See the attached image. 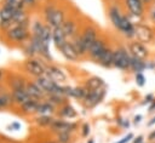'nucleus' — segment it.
<instances>
[{
	"mask_svg": "<svg viewBox=\"0 0 155 143\" xmlns=\"http://www.w3.org/2000/svg\"><path fill=\"white\" fill-rule=\"evenodd\" d=\"M107 13H108V17H109L110 23H111L113 27L117 30L119 27H120V23H121L122 18H124V16H125L126 13L122 11L121 6H120L119 4H116V2L109 4L108 10H107Z\"/></svg>",
	"mask_w": 155,
	"mask_h": 143,
	"instance_id": "nucleus-9",
	"label": "nucleus"
},
{
	"mask_svg": "<svg viewBox=\"0 0 155 143\" xmlns=\"http://www.w3.org/2000/svg\"><path fill=\"white\" fill-rule=\"evenodd\" d=\"M147 125H148L149 127H150V126H154V125H155V115H154V116L151 118V120H150V121H148V124H147Z\"/></svg>",
	"mask_w": 155,
	"mask_h": 143,
	"instance_id": "nucleus-52",
	"label": "nucleus"
},
{
	"mask_svg": "<svg viewBox=\"0 0 155 143\" xmlns=\"http://www.w3.org/2000/svg\"><path fill=\"white\" fill-rule=\"evenodd\" d=\"M45 101L52 103V104H53L54 107H57V108H59L61 105L68 103V98L64 97V96H59V95H46Z\"/></svg>",
	"mask_w": 155,
	"mask_h": 143,
	"instance_id": "nucleus-31",
	"label": "nucleus"
},
{
	"mask_svg": "<svg viewBox=\"0 0 155 143\" xmlns=\"http://www.w3.org/2000/svg\"><path fill=\"white\" fill-rule=\"evenodd\" d=\"M48 62L40 57H33V58H27L23 62V70L29 74L30 76L39 78L46 74V65Z\"/></svg>",
	"mask_w": 155,
	"mask_h": 143,
	"instance_id": "nucleus-1",
	"label": "nucleus"
},
{
	"mask_svg": "<svg viewBox=\"0 0 155 143\" xmlns=\"http://www.w3.org/2000/svg\"><path fill=\"white\" fill-rule=\"evenodd\" d=\"M147 17L150 23L155 24V0H153L147 7Z\"/></svg>",
	"mask_w": 155,
	"mask_h": 143,
	"instance_id": "nucleus-38",
	"label": "nucleus"
},
{
	"mask_svg": "<svg viewBox=\"0 0 155 143\" xmlns=\"http://www.w3.org/2000/svg\"><path fill=\"white\" fill-rule=\"evenodd\" d=\"M27 17H28V13H27L25 10H16L15 15H13V18H12V23L17 24V23L22 22L23 19H25Z\"/></svg>",
	"mask_w": 155,
	"mask_h": 143,
	"instance_id": "nucleus-37",
	"label": "nucleus"
},
{
	"mask_svg": "<svg viewBox=\"0 0 155 143\" xmlns=\"http://www.w3.org/2000/svg\"><path fill=\"white\" fill-rule=\"evenodd\" d=\"M136 40L148 45L155 41V29L144 22L136 23Z\"/></svg>",
	"mask_w": 155,
	"mask_h": 143,
	"instance_id": "nucleus-4",
	"label": "nucleus"
},
{
	"mask_svg": "<svg viewBox=\"0 0 155 143\" xmlns=\"http://www.w3.org/2000/svg\"><path fill=\"white\" fill-rule=\"evenodd\" d=\"M85 87L88 90V91H92V90H98V88H103V87H107L105 85V81L101 78V76H90L85 80L84 82Z\"/></svg>",
	"mask_w": 155,
	"mask_h": 143,
	"instance_id": "nucleus-22",
	"label": "nucleus"
},
{
	"mask_svg": "<svg viewBox=\"0 0 155 143\" xmlns=\"http://www.w3.org/2000/svg\"><path fill=\"white\" fill-rule=\"evenodd\" d=\"M2 75H4V72L0 69V81H1V79H2Z\"/></svg>",
	"mask_w": 155,
	"mask_h": 143,
	"instance_id": "nucleus-53",
	"label": "nucleus"
},
{
	"mask_svg": "<svg viewBox=\"0 0 155 143\" xmlns=\"http://www.w3.org/2000/svg\"><path fill=\"white\" fill-rule=\"evenodd\" d=\"M90 133H91V126H90V124L88 122H84L82 126H81V136L84 138H86V137H88Z\"/></svg>",
	"mask_w": 155,
	"mask_h": 143,
	"instance_id": "nucleus-41",
	"label": "nucleus"
},
{
	"mask_svg": "<svg viewBox=\"0 0 155 143\" xmlns=\"http://www.w3.org/2000/svg\"><path fill=\"white\" fill-rule=\"evenodd\" d=\"M154 99H155V96H154L153 93H148V95L144 97V99H143L142 104H143V105H144V104H150Z\"/></svg>",
	"mask_w": 155,
	"mask_h": 143,
	"instance_id": "nucleus-44",
	"label": "nucleus"
},
{
	"mask_svg": "<svg viewBox=\"0 0 155 143\" xmlns=\"http://www.w3.org/2000/svg\"><path fill=\"white\" fill-rule=\"evenodd\" d=\"M148 111L149 113H153V111H155V99L149 104V108H148Z\"/></svg>",
	"mask_w": 155,
	"mask_h": 143,
	"instance_id": "nucleus-50",
	"label": "nucleus"
},
{
	"mask_svg": "<svg viewBox=\"0 0 155 143\" xmlns=\"http://www.w3.org/2000/svg\"><path fill=\"white\" fill-rule=\"evenodd\" d=\"M22 50H23V53L27 56V58L38 57V52H36L35 47L33 46V44L30 41H27L25 44H23L22 45Z\"/></svg>",
	"mask_w": 155,
	"mask_h": 143,
	"instance_id": "nucleus-34",
	"label": "nucleus"
},
{
	"mask_svg": "<svg viewBox=\"0 0 155 143\" xmlns=\"http://www.w3.org/2000/svg\"><path fill=\"white\" fill-rule=\"evenodd\" d=\"M131 64V55L126 46L119 45L114 47V65L113 68H116L121 72L130 70Z\"/></svg>",
	"mask_w": 155,
	"mask_h": 143,
	"instance_id": "nucleus-3",
	"label": "nucleus"
},
{
	"mask_svg": "<svg viewBox=\"0 0 155 143\" xmlns=\"http://www.w3.org/2000/svg\"><path fill=\"white\" fill-rule=\"evenodd\" d=\"M34 81L38 84V86H39L46 95L52 93L53 90H54V87H56V85H57V82H54L52 79H50L46 74L42 75V76H39V78H35Z\"/></svg>",
	"mask_w": 155,
	"mask_h": 143,
	"instance_id": "nucleus-17",
	"label": "nucleus"
},
{
	"mask_svg": "<svg viewBox=\"0 0 155 143\" xmlns=\"http://www.w3.org/2000/svg\"><path fill=\"white\" fill-rule=\"evenodd\" d=\"M103 68H113L114 65V47L108 46L105 51L102 53V56L97 59V62Z\"/></svg>",
	"mask_w": 155,
	"mask_h": 143,
	"instance_id": "nucleus-18",
	"label": "nucleus"
},
{
	"mask_svg": "<svg viewBox=\"0 0 155 143\" xmlns=\"http://www.w3.org/2000/svg\"><path fill=\"white\" fill-rule=\"evenodd\" d=\"M7 128H8V130H15V131L21 130V124L17 122V121H13V122H11V125H10Z\"/></svg>",
	"mask_w": 155,
	"mask_h": 143,
	"instance_id": "nucleus-46",
	"label": "nucleus"
},
{
	"mask_svg": "<svg viewBox=\"0 0 155 143\" xmlns=\"http://www.w3.org/2000/svg\"><path fill=\"white\" fill-rule=\"evenodd\" d=\"M48 128L54 135L62 133V132L74 133L78 130V124L74 122V121H67V120H64L62 118H54V120L52 121V124H51V126Z\"/></svg>",
	"mask_w": 155,
	"mask_h": 143,
	"instance_id": "nucleus-8",
	"label": "nucleus"
},
{
	"mask_svg": "<svg viewBox=\"0 0 155 143\" xmlns=\"http://www.w3.org/2000/svg\"><path fill=\"white\" fill-rule=\"evenodd\" d=\"M27 82H28V80L24 76H22L19 74L12 75L11 78H8V81H7L8 90L10 91H13V90H24Z\"/></svg>",
	"mask_w": 155,
	"mask_h": 143,
	"instance_id": "nucleus-20",
	"label": "nucleus"
},
{
	"mask_svg": "<svg viewBox=\"0 0 155 143\" xmlns=\"http://www.w3.org/2000/svg\"><path fill=\"white\" fill-rule=\"evenodd\" d=\"M147 69V61L136 58L131 56V64H130V70L136 73H143Z\"/></svg>",
	"mask_w": 155,
	"mask_h": 143,
	"instance_id": "nucleus-28",
	"label": "nucleus"
},
{
	"mask_svg": "<svg viewBox=\"0 0 155 143\" xmlns=\"http://www.w3.org/2000/svg\"><path fill=\"white\" fill-rule=\"evenodd\" d=\"M117 124H119V126L120 127H122V128H128L130 127V121L128 120H126V119H122V118H117V121H116Z\"/></svg>",
	"mask_w": 155,
	"mask_h": 143,
	"instance_id": "nucleus-43",
	"label": "nucleus"
},
{
	"mask_svg": "<svg viewBox=\"0 0 155 143\" xmlns=\"http://www.w3.org/2000/svg\"><path fill=\"white\" fill-rule=\"evenodd\" d=\"M58 51H59L61 55H62L67 61H69V62H78V61L81 59V57H80L79 53L76 52V50H75V47L73 46V44H71L70 40H68Z\"/></svg>",
	"mask_w": 155,
	"mask_h": 143,
	"instance_id": "nucleus-15",
	"label": "nucleus"
},
{
	"mask_svg": "<svg viewBox=\"0 0 155 143\" xmlns=\"http://www.w3.org/2000/svg\"><path fill=\"white\" fill-rule=\"evenodd\" d=\"M65 19H67V12H65V10L63 7H58L57 6V8L54 10V12L51 15V17L45 21V23L47 25H50L52 29H54V28L62 27V24L64 23Z\"/></svg>",
	"mask_w": 155,
	"mask_h": 143,
	"instance_id": "nucleus-13",
	"label": "nucleus"
},
{
	"mask_svg": "<svg viewBox=\"0 0 155 143\" xmlns=\"http://www.w3.org/2000/svg\"><path fill=\"white\" fill-rule=\"evenodd\" d=\"M88 93V90L85 87V85H79V86H75L73 87V91H71V98H75L80 102H82L85 99V97L87 96Z\"/></svg>",
	"mask_w": 155,
	"mask_h": 143,
	"instance_id": "nucleus-29",
	"label": "nucleus"
},
{
	"mask_svg": "<svg viewBox=\"0 0 155 143\" xmlns=\"http://www.w3.org/2000/svg\"><path fill=\"white\" fill-rule=\"evenodd\" d=\"M70 41H71L73 46L75 47L76 52L79 53V56H80L81 58L87 57V47H86V45H85V42H84V40H82L80 33H79L78 35H75L73 39H70Z\"/></svg>",
	"mask_w": 155,
	"mask_h": 143,
	"instance_id": "nucleus-26",
	"label": "nucleus"
},
{
	"mask_svg": "<svg viewBox=\"0 0 155 143\" xmlns=\"http://www.w3.org/2000/svg\"><path fill=\"white\" fill-rule=\"evenodd\" d=\"M25 91L28 92L29 97L31 99H36V101H44L46 97V93L38 86V84L35 81H29L25 85Z\"/></svg>",
	"mask_w": 155,
	"mask_h": 143,
	"instance_id": "nucleus-16",
	"label": "nucleus"
},
{
	"mask_svg": "<svg viewBox=\"0 0 155 143\" xmlns=\"http://www.w3.org/2000/svg\"><path fill=\"white\" fill-rule=\"evenodd\" d=\"M134 138V135L132 133V132H128L126 136H124L121 139H119V141H116L115 143H130V142H132V139Z\"/></svg>",
	"mask_w": 155,
	"mask_h": 143,
	"instance_id": "nucleus-42",
	"label": "nucleus"
},
{
	"mask_svg": "<svg viewBox=\"0 0 155 143\" xmlns=\"http://www.w3.org/2000/svg\"><path fill=\"white\" fill-rule=\"evenodd\" d=\"M67 41H68V38L65 36V34L63 33L61 27L52 29V42H53V45L56 46L57 50H59Z\"/></svg>",
	"mask_w": 155,
	"mask_h": 143,
	"instance_id": "nucleus-24",
	"label": "nucleus"
},
{
	"mask_svg": "<svg viewBox=\"0 0 155 143\" xmlns=\"http://www.w3.org/2000/svg\"><path fill=\"white\" fill-rule=\"evenodd\" d=\"M40 38H41L45 42L50 44V42L52 41V28L46 24V25H45V29H44V32H42V34L40 35Z\"/></svg>",
	"mask_w": 155,
	"mask_h": 143,
	"instance_id": "nucleus-39",
	"label": "nucleus"
},
{
	"mask_svg": "<svg viewBox=\"0 0 155 143\" xmlns=\"http://www.w3.org/2000/svg\"><path fill=\"white\" fill-rule=\"evenodd\" d=\"M57 8V5L53 4V2H47L45 4L44 6V10H42V16H44V19H48L51 17V15L54 12V10Z\"/></svg>",
	"mask_w": 155,
	"mask_h": 143,
	"instance_id": "nucleus-35",
	"label": "nucleus"
},
{
	"mask_svg": "<svg viewBox=\"0 0 155 143\" xmlns=\"http://www.w3.org/2000/svg\"><path fill=\"white\" fill-rule=\"evenodd\" d=\"M132 143H144V136L139 135V136L134 137V138L132 139Z\"/></svg>",
	"mask_w": 155,
	"mask_h": 143,
	"instance_id": "nucleus-47",
	"label": "nucleus"
},
{
	"mask_svg": "<svg viewBox=\"0 0 155 143\" xmlns=\"http://www.w3.org/2000/svg\"><path fill=\"white\" fill-rule=\"evenodd\" d=\"M142 119H143V115H142V114L134 115V118H133V124H134V125H138V124L142 121Z\"/></svg>",
	"mask_w": 155,
	"mask_h": 143,
	"instance_id": "nucleus-48",
	"label": "nucleus"
},
{
	"mask_svg": "<svg viewBox=\"0 0 155 143\" xmlns=\"http://www.w3.org/2000/svg\"><path fill=\"white\" fill-rule=\"evenodd\" d=\"M62 30L65 34V36L68 38V40L73 39L75 35H78L79 32V24L76 22V19H74L73 17H67V19L64 21V23L62 24Z\"/></svg>",
	"mask_w": 155,
	"mask_h": 143,
	"instance_id": "nucleus-14",
	"label": "nucleus"
},
{
	"mask_svg": "<svg viewBox=\"0 0 155 143\" xmlns=\"http://www.w3.org/2000/svg\"><path fill=\"white\" fill-rule=\"evenodd\" d=\"M45 25H46V23H44V22L40 21V19L33 21L31 24H30V33H31V35H38V36H40V35L42 34L44 29H45Z\"/></svg>",
	"mask_w": 155,
	"mask_h": 143,
	"instance_id": "nucleus-32",
	"label": "nucleus"
},
{
	"mask_svg": "<svg viewBox=\"0 0 155 143\" xmlns=\"http://www.w3.org/2000/svg\"><path fill=\"white\" fill-rule=\"evenodd\" d=\"M44 143H57V141H46Z\"/></svg>",
	"mask_w": 155,
	"mask_h": 143,
	"instance_id": "nucleus-54",
	"label": "nucleus"
},
{
	"mask_svg": "<svg viewBox=\"0 0 155 143\" xmlns=\"http://www.w3.org/2000/svg\"><path fill=\"white\" fill-rule=\"evenodd\" d=\"M57 107H54L52 103L47 102V101H41L39 103V107H38V111H36V115H56L57 113Z\"/></svg>",
	"mask_w": 155,
	"mask_h": 143,
	"instance_id": "nucleus-25",
	"label": "nucleus"
},
{
	"mask_svg": "<svg viewBox=\"0 0 155 143\" xmlns=\"http://www.w3.org/2000/svg\"><path fill=\"white\" fill-rule=\"evenodd\" d=\"M23 2H24V5H25V7L33 8V7L36 6V0H23Z\"/></svg>",
	"mask_w": 155,
	"mask_h": 143,
	"instance_id": "nucleus-45",
	"label": "nucleus"
},
{
	"mask_svg": "<svg viewBox=\"0 0 155 143\" xmlns=\"http://www.w3.org/2000/svg\"><path fill=\"white\" fill-rule=\"evenodd\" d=\"M4 33H5V38L7 41L13 42V44H19V45H23L27 41H29L31 36V33L28 28H23L17 24H13L10 29H7Z\"/></svg>",
	"mask_w": 155,
	"mask_h": 143,
	"instance_id": "nucleus-2",
	"label": "nucleus"
},
{
	"mask_svg": "<svg viewBox=\"0 0 155 143\" xmlns=\"http://www.w3.org/2000/svg\"><path fill=\"white\" fill-rule=\"evenodd\" d=\"M126 47H127V50H128V52L132 57H136V58H139V59H143V61L149 59L150 52H149V48L147 47L145 44L134 39V40L128 41Z\"/></svg>",
	"mask_w": 155,
	"mask_h": 143,
	"instance_id": "nucleus-6",
	"label": "nucleus"
},
{
	"mask_svg": "<svg viewBox=\"0 0 155 143\" xmlns=\"http://www.w3.org/2000/svg\"><path fill=\"white\" fill-rule=\"evenodd\" d=\"M108 42L102 36H98V39L92 44V46L88 48V52H87V57L93 61V62H97V59L102 56V53L105 51V48L108 47Z\"/></svg>",
	"mask_w": 155,
	"mask_h": 143,
	"instance_id": "nucleus-10",
	"label": "nucleus"
},
{
	"mask_svg": "<svg viewBox=\"0 0 155 143\" xmlns=\"http://www.w3.org/2000/svg\"><path fill=\"white\" fill-rule=\"evenodd\" d=\"M56 115L57 118H62V119H75L78 118V111L70 103H65L57 109Z\"/></svg>",
	"mask_w": 155,
	"mask_h": 143,
	"instance_id": "nucleus-19",
	"label": "nucleus"
},
{
	"mask_svg": "<svg viewBox=\"0 0 155 143\" xmlns=\"http://www.w3.org/2000/svg\"><path fill=\"white\" fill-rule=\"evenodd\" d=\"M12 105H15V104H13V99H12L10 90H6L5 87L1 86V88H0V110L8 109Z\"/></svg>",
	"mask_w": 155,
	"mask_h": 143,
	"instance_id": "nucleus-23",
	"label": "nucleus"
},
{
	"mask_svg": "<svg viewBox=\"0 0 155 143\" xmlns=\"http://www.w3.org/2000/svg\"><path fill=\"white\" fill-rule=\"evenodd\" d=\"M40 102H41V101H36V99H31V98H30L29 101H27L24 104H22V105L19 107L21 114L27 115V116L36 114L38 107H39V103H40Z\"/></svg>",
	"mask_w": 155,
	"mask_h": 143,
	"instance_id": "nucleus-21",
	"label": "nucleus"
},
{
	"mask_svg": "<svg viewBox=\"0 0 155 143\" xmlns=\"http://www.w3.org/2000/svg\"><path fill=\"white\" fill-rule=\"evenodd\" d=\"M87 143H94V141L93 139H88V142Z\"/></svg>",
	"mask_w": 155,
	"mask_h": 143,
	"instance_id": "nucleus-55",
	"label": "nucleus"
},
{
	"mask_svg": "<svg viewBox=\"0 0 155 143\" xmlns=\"http://www.w3.org/2000/svg\"><path fill=\"white\" fill-rule=\"evenodd\" d=\"M53 120L54 115H36V118H34V122L39 127H50Z\"/></svg>",
	"mask_w": 155,
	"mask_h": 143,
	"instance_id": "nucleus-30",
	"label": "nucleus"
},
{
	"mask_svg": "<svg viewBox=\"0 0 155 143\" xmlns=\"http://www.w3.org/2000/svg\"><path fill=\"white\" fill-rule=\"evenodd\" d=\"M147 139H148L149 142H154V141H155V130H153V131H150V132L148 133Z\"/></svg>",
	"mask_w": 155,
	"mask_h": 143,
	"instance_id": "nucleus-49",
	"label": "nucleus"
},
{
	"mask_svg": "<svg viewBox=\"0 0 155 143\" xmlns=\"http://www.w3.org/2000/svg\"><path fill=\"white\" fill-rule=\"evenodd\" d=\"M46 75L50 79H52L54 82H57V84H64L68 80L67 73L62 68H59L58 65H54L52 63H47V65H46Z\"/></svg>",
	"mask_w": 155,
	"mask_h": 143,
	"instance_id": "nucleus-12",
	"label": "nucleus"
},
{
	"mask_svg": "<svg viewBox=\"0 0 155 143\" xmlns=\"http://www.w3.org/2000/svg\"><path fill=\"white\" fill-rule=\"evenodd\" d=\"M134 82H136L137 86L143 87V86L147 84V78L144 76L143 73H136V74H134Z\"/></svg>",
	"mask_w": 155,
	"mask_h": 143,
	"instance_id": "nucleus-40",
	"label": "nucleus"
},
{
	"mask_svg": "<svg viewBox=\"0 0 155 143\" xmlns=\"http://www.w3.org/2000/svg\"><path fill=\"white\" fill-rule=\"evenodd\" d=\"M155 68V63H153L151 61H147V69H154Z\"/></svg>",
	"mask_w": 155,
	"mask_h": 143,
	"instance_id": "nucleus-51",
	"label": "nucleus"
},
{
	"mask_svg": "<svg viewBox=\"0 0 155 143\" xmlns=\"http://www.w3.org/2000/svg\"><path fill=\"white\" fill-rule=\"evenodd\" d=\"M105 96H107V87L92 90V91H88L87 96L85 97V99L81 103L86 109H93L104 99Z\"/></svg>",
	"mask_w": 155,
	"mask_h": 143,
	"instance_id": "nucleus-7",
	"label": "nucleus"
},
{
	"mask_svg": "<svg viewBox=\"0 0 155 143\" xmlns=\"http://www.w3.org/2000/svg\"><path fill=\"white\" fill-rule=\"evenodd\" d=\"M126 13L131 18L140 19L145 16V5L143 0H122Z\"/></svg>",
	"mask_w": 155,
	"mask_h": 143,
	"instance_id": "nucleus-5",
	"label": "nucleus"
},
{
	"mask_svg": "<svg viewBox=\"0 0 155 143\" xmlns=\"http://www.w3.org/2000/svg\"><path fill=\"white\" fill-rule=\"evenodd\" d=\"M11 92V96H12V99H13V104L15 105H18L21 107L22 104H24L27 101L30 99L28 92L24 90H13V91H10Z\"/></svg>",
	"mask_w": 155,
	"mask_h": 143,
	"instance_id": "nucleus-27",
	"label": "nucleus"
},
{
	"mask_svg": "<svg viewBox=\"0 0 155 143\" xmlns=\"http://www.w3.org/2000/svg\"><path fill=\"white\" fill-rule=\"evenodd\" d=\"M80 35L87 47V52H88V48L92 46V44L98 39V29L93 25V24H85L82 27V29L80 30Z\"/></svg>",
	"mask_w": 155,
	"mask_h": 143,
	"instance_id": "nucleus-11",
	"label": "nucleus"
},
{
	"mask_svg": "<svg viewBox=\"0 0 155 143\" xmlns=\"http://www.w3.org/2000/svg\"><path fill=\"white\" fill-rule=\"evenodd\" d=\"M73 139V133L70 132H62L56 135V141L57 143H70Z\"/></svg>",
	"mask_w": 155,
	"mask_h": 143,
	"instance_id": "nucleus-36",
	"label": "nucleus"
},
{
	"mask_svg": "<svg viewBox=\"0 0 155 143\" xmlns=\"http://www.w3.org/2000/svg\"><path fill=\"white\" fill-rule=\"evenodd\" d=\"M15 8H11L8 6L2 5L0 8V21H12L15 15Z\"/></svg>",
	"mask_w": 155,
	"mask_h": 143,
	"instance_id": "nucleus-33",
	"label": "nucleus"
}]
</instances>
